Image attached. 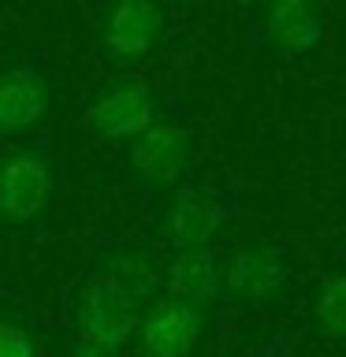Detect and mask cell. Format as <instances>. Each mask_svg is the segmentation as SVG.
Returning a JSON list of instances; mask_svg holds the SVG:
<instances>
[{"mask_svg": "<svg viewBox=\"0 0 346 357\" xmlns=\"http://www.w3.org/2000/svg\"><path fill=\"white\" fill-rule=\"evenodd\" d=\"M167 15L164 8L149 4V0H130L108 11L105 19V49L123 60H138L164 38Z\"/></svg>", "mask_w": 346, "mask_h": 357, "instance_id": "ba28073f", "label": "cell"}, {"mask_svg": "<svg viewBox=\"0 0 346 357\" xmlns=\"http://www.w3.org/2000/svg\"><path fill=\"white\" fill-rule=\"evenodd\" d=\"M0 357H38V342L27 328L19 324H4L0 328Z\"/></svg>", "mask_w": 346, "mask_h": 357, "instance_id": "5bb4252c", "label": "cell"}, {"mask_svg": "<svg viewBox=\"0 0 346 357\" xmlns=\"http://www.w3.org/2000/svg\"><path fill=\"white\" fill-rule=\"evenodd\" d=\"M138 357H153V354H138Z\"/></svg>", "mask_w": 346, "mask_h": 357, "instance_id": "2e32d148", "label": "cell"}, {"mask_svg": "<svg viewBox=\"0 0 346 357\" xmlns=\"http://www.w3.org/2000/svg\"><path fill=\"white\" fill-rule=\"evenodd\" d=\"M223 223H227V205L216 190L201 183H183L179 194L172 197L164 231L167 242H175L186 253V250H209V242L223 231Z\"/></svg>", "mask_w": 346, "mask_h": 357, "instance_id": "3957f363", "label": "cell"}, {"mask_svg": "<svg viewBox=\"0 0 346 357\" xmlns=\"http://www.w3.org/2000/svg\"><path fill=\"white\" fill-rule=\"evenodd\" d=\"M190 160V134L179 119H156L142 138L130 142V167L145 183L167 186L186 175Z\"/></svg>", "mask_w": 346, "mask_h": 357, "instance_id": "8992f818", "label": "cell"}, {"mask_svg": "<svg viewBox=\"0 0 346 357\" xmlns=\"http://www.w3.org/2000/svg\"><path fill=\"white\" fill-rule=\"evenodd\" d=\"M142 354L153 357H190L201 342V312L179 305V301H160L149 309V317L138 328Z\"/></svg>", "mask_w": 346, "mask_h": 357, "instance_id": "9c48e42d", "label": "cell"}, {"mask_svg": "<svg viewBox=\"0 0 346 357\" xmlns=\"http://www.w3.org/2000/svg\"><path fill=\"white\" fill-rule=\"evenodd\" d=\"M49 108V89L38 67L19 63L0 78V127L4 134H19V130H33L45 119Z\"/></svg>", "mask_w": 346, "mask_h": 357, "instance_id": "30bf717a", "label": "cell"}, {"mask_svg": "<svg viewBox=\"0 0 346 357\" xmlns=\"http://www.w3.org/2000/svg\"><path fill=\"white\" fill-rule=\"evenodd\" d=\"M105 275L116 283V290L130 301L134 309L145 305V301H153L156 287H160V279H156L153 264L145 261V257H138V253H119V257H112V261L105 264Z\"/></svg>", "mask_w": 346, "mask_h": 357, "instance_id": "7c38bea8", "label": "cell"}, {"mask_svg": "<svg viewBox=\"0 0 346 357\" xmlns=\"http://www.w3.org/2000/svg\"><path fill=\"white\" fill-rule=\"evenodd\" d=\"M52 194L49 145L38 142L4 160V216L11 223H30Z\"/></svg>", "mask_w": 346, "mask_h": 357, "instance_id": "277c9868", "label": "cell"}, {"mask_svg": "<svg viewBox=\"0 0 346 357\" xmlns=\"http://www.w3.org/2000/svg\"><path fill=\"white\" fill-rule=\"evenodd\" d=\"M164 290L167 301H179V305L205 317L227 294V268L220 264V257L212 250H186L167 264Z\"/></svg>", "mask_w": 346, "mask_h": 357, "instance_id": "5b68a950", "label": "cell"}, {"mask_svg": "<svg viewBox=\"0 0 346 357\" xmlns=\"http://www.w3.org/2000/svg\"><path fill=\"white\" fill-rule=\"evenodd\" d=\"M287 283V253L279 242L246 245L227 261V298L264 305Z\"/></svg>", "mask_w": 346, "mask_h": 357, "instance_id": "52a82bcc", "label": "cell"}, {"mask_svg": "<svg viewBox=\"0 0 346 357\" xmlns=\"http://www.w3.org/2000/svg\"><path fill=\"white\" fill-rule=\"evenodd\" d=\"M317 324L328 339H346V272H335L320 283Z\"/></svg>", "mask_w": 346, "mask_h": 357, "instance_id": "4fadbf2b", "label": "cell"}, {"mask_svg": "<svg viewBox=\"0 0 346 357\" xmlns=\"http://www.w3.org/2000/svg\"><path fill=\"white\" fill-rule=\"evenodd\" d=\"M75 328H78V339L119 354L130 335H138L142 320H138V309L116 290V283H112L105 272H97L82 283Z\"/></svg>", "mask_w": 346, "mask_h": 357, "instance_id": "7a4b0ae2", "label": "cell"}, {"mask_svg": "<svg viewBox=\"0 0 346 357\" xmlns=\"http://www.w3.org/2000/svg\"><path fill=\"white\" fill-rule=\"evenodd\" d=\"M71 357H119L116 350H105V346H93V342H86V339H78L71 346Z\"/></svg>", "mask_w": 346, "mask_h": 357, "instance_id": "9a60e30c", "label": "cell"}, {"mask_svg": "<svg viewBox=\"0 0 346 357\" xmlns=\"http://www.w3.org/2000/svg\"><path fill=\"white\" fill-rule=\"evenodd\" d=\"M160 119L153 105V86L142 71L116 75L100 86L86 108V127L105 142H134Z\"/></svg>", "mask_w": 346, "mask_h": 357, "instance_id": "6da1fadb", "label": "cell"}, {"mask_svg": "<svg viewBox=\"0 0 346 357\" xmlns=\"http://www.w3.org/2000/svg\"><path fill=\"white\" fill-rule=\"evenodd\" d=\"M264 38L276 45L279 52L287 56H306L324 41L328 33V22L313 4H301V0H283V4H272L268 15L261 19Z\"/></svg>", "mask_w": 346, "mask_h": 357, "instance_id": "8fae6325", "label": "cell"}]
</instances>
